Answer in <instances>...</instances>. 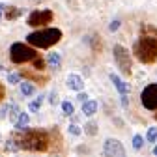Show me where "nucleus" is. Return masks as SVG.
<instances>
[{"label":"nucleus","mask_w":157,"mask_h":157,"mask_svg":"<svg viewBox=\"0 0 157 157\" xmlns=\"http://www.w3.org/2000/svg\"><path fill=\"white\" fill-rule=\"evenodd\" d=\"M118 26H120V21H112V23H110V26H109V28H110V30H112V32H114V30H118Z\"/></svg>","instance_id":"nucleus-29"},{"label":"nucleus","mask_w":157,"mask_h":157,"mask_svg":"<svg viewBox=\"0 0 157 157\" xmlns=\"http://www.w3.org/2000/svg\"><path fill=\"white\" fill-rule=\"evenodd\" d=\"M4 148H6V151H19V148H21V146L17 144L15 139H8V142H6Z\"/></svg>","instance_id":"nucleus-17"},{"label":"nucleus","mask_w":157,"mask_h":157,"mask_svg":"<svg viewBox=\"0 0 157 157\" xmlns=\"http://www.w3.org/2000/svg\"><path fill=\"white\" fill-rule=\"evenodd\" d=\"M52 21V11L51 10H43V11H34L28 17V25L30 26H45L47 23Z\"/></svg>","instance_id":"nucleus-7"},{"label":"nucleus","mask_w":157,"mask_h":157,"mask_svg":"<svg viewBox=\"0 0 157 157\" xmlns=\"http://www.w3.org/2000/svg\"><path fill=\"white\" fill-rule=\"evenodd\" d=\"M15 107H17V105H13V103H8V105H4L2 109H0V118H6V116H8V114H10V112L15 109Z\"/></svg>","instance_id":"nucleus-20"},{"label":"nucleus","mask_w":157,"mask_h":157,"mask_svg":"<svg viewBox=\"0 0 157 157\" xmlns=\"http://www.w3.org/2000/svg\"><path fill=\"white\" fill-rule=\"evenodd\" d=\"M10 58H11L13 64H25V62H30L34 58H37V52L28 45L13 43L11 49H10Z\"/></svg>","instance_id":"nucleus-4"},{"label":"nucleus","mask_w":157,"mask_h":157,"mask_svg":"<svg viewBox=\"0 0 157 157\" xmlns=\"http://www.w3.org/2000/svg\"><path fill=\"white\" fill-rule=\"evenodd\" d=\"M4 10H6V6L0 4V21H2V17H4Z\"/></svg>","instance_id":"nucleus-30"},{"label":"nucleus","mask_w":157,"mask_h":157,"mask_svg":"<svg viewBox=\"0 0 157 157\" xmlns=\"http://www.w3.org/2000/svg\"><path fill=\"white\" fill-rule=\"evenodd\" d=\"M17 142L21 148L30 151H45L49 148V135L37 129H25V135Z\"/></svg>","instance_id":"nucleus-2"},{"label":"nucleus","mask_w":157,"mask_h":157,"mask_svg":"<svg viewBox=\"0 0 157 157\" xmlns=\"http://www.w3.org/2000/svg\"><path fill=\"white\" fill-rule=\"evenodd\" d=\"M103 151H105V155H112V157H124L125 155V150H124L122 142L116 140V139H107L105 146H103Z\"/></svg>","instance_id":"nucleus-8"},{"label":"nucleus","mask_w":157,"mask_h":157,"mask_svg":"<svg viewBox=\"0 0 157 157\" xmlns=\"http://www.w3.org/2000/svg\"><path fill=\"white\" fill-rule=\"evenodd\" d=\"M62 112H64L66 116H71V114L75 112L73 103H69V101H62Z\"/></svg>","instance_id":"nucleus-19"},{"label":"nucleus","mask_w":157,"mask_h":157,"mask_svg":"<svg viewBox=\"0 0 157 157\" xmlns=\"http://www.w3.org/2000/svg\"><path fill=\"white\" fill-rule=\"evenodd\" d=\"M112 54H114L116 66L120 67V71H122L124 75H131V67H133V64H131V56H129L127 49L122 47V45H116Z\"/></svg>","instance_id":"nucleus-5"},{"label":"nucleus","mask_w":157,"mask_h":157,"mask_svg":"<svg viewBox=\"0 0 157 157\" xmlns=\"http://www.w3.org/2000/svg\"><path fill=\"white\" fill-rule=\"evenodd\" d=\"M19 114H21V110H19V109L15 107V109H13V110H11L10 114H8V118H10V122H15V120H17V116H19Z\"/></svg>","instance_id":"nucleus-26"},{"label":"nucleus","mask_w":157,"mask_h":157,"mask_svg":"<svg viewBox=\"0 0 157 157\" xmlns=\"http://www.w3.org/2000/svg\"><path fill=\"white\" fill-rule=\"evenodd\" d=\"M28 124H30L28 114H26V112H21V114L17 116V120L13 122V127H15L17 131H25V129H28Z\"/></svg>","instance_id":"nucleus-11"},{"label":"nucleus","mask_w":157,"mask_h":157,"mask_svg":"<svg viewBox=\"0 0 157 157\" xmlns=\"http://www.w3.org/2000/svg\"><path fill=\"white\" fill-rule=\"evenodd\" d=\"M110 81H112V84L116 86V90L120 92L122 95H127L129 94V86H127V82H124L118 75H114V73H110Z\"/></svg>","instance_id":"nucleus-10"},{"label":"nucleus","mask_w":157,"mask_h":157,"mask_svg":"<svg viewBox=\"0 0 157 157\" xmlns=\"http://www.w3.org/2000/svg\"><path fill=\"white\" fill-rule=\"evenodd\" d=\"M82 112L86 116H94L97 112V101H84L82 103Z\"/></svg>","instance_id":"nucleus-14"},{"label":"nucleus","mask_w":157,"mask_h":157,"mask_svg":"<svg viewBox=\"0 0 157 157\" xmlns=\"http://www.w3.org/2000/svg\"><path fill=\"white\" fill-rule=\"evenodd\" d=\"M49 103H51V105L58 103V95H56V92H51V94H49Z\"/></svg>","instance_id":"nucleus-28"},{"label":"nucleus","mask_w":157,"mask_h":157,"mask_svg":"<svg viewBox=\"0 0 157 157\" xmlns=\"http://www.w3.org/2000/svg\"><path fill=\"white\" fill-rule=\"evenodd\" d=\"M148 140L150 142H157V127H150L148 129Z\"/></svg>","instance_id":"nucleus-22"},{"label":"nucleus","mask_w":157,"mask_h":157,"mask_svg":"<svg viewBox=\"0 0 157 157\" xmlns=\"http://www.w3.org/2000/svg\"><path fill=\"white\" fill-rule=\"evenodd\" d=\"M153 155H157V142H155V146H153Z\"/></svg>","instance_id":"nucleus-31"},{"label":"nucleus","mask_w":157,"mask_h":157,"mask_svg":"<svg viewBox=\"0 0 157 157\" xmlns=\"http://www.w3.org/2000/svg\"><path fill=\"white\" fill-rule=\"evenodd\" d=\"M60 39H62V32L58 28H43V30H37V32H32L26 36V41L39 49H49V47L56 45Z\"/></svg>","instance_id":"nucleus-3"},{"label":"nucleus","mask_w":157,"mask_h":157,"mask_svg":"<svg viewBox=\"0 0 157 157\" xmlns=\"http://www.w3.org/2000/svg\"><path fill=\"white\" fill-rule=\"evenodd\" d=\"M19 15H23V10L21 8H17V6H6L4 17L8 19V21H13V19H17Z\"/></svg>","instance_id":"nucleus-12"},{"label":"nucleus","mask_w":157,"mask_h":157,"mask_svg":"<svg viewBox=\"0 0 157 157\" xmlns=\"http://www.w3.org/2000/svg\"><path fill=\"white\" fill-rule=\"evenodd\" d=\"M8 82H10V84H19V82H21V81H19V75L10 73V75H8Z\"/></svg>","instance_id":"nucleus-25"},{"label":"nucleus","mask_w":157,"mask_h":157,"mask_svg":"<svg viewBox=\"0 0 157 157\" xmlns=\"http://www.w3.org/2000/svg\"><path fill=\"white\" fill-rule=\"evenodd\" d=\"M0 97H2V90H0Z\"/></svg>","instance_id":"nucleus-32"},{"label":"nucleus","mask_w":157,"mask_h":157,"mask_svg":"<svg viewBox=\"0 0 157 157\" xmlns=\"http://www.w3.org/2000/svg\"><path fill=\"white\" fill-rule=\"evenodd\" d=\"M21 94L26 97V95H34L36 94V88H34V84H30V82H23L21 84Z\"/></svg>","instance_id":"nucleus-15"},{"label":"nucleus","mask_w":157,"mask_h":157,"mask_svg":"<svg viewBox=\"0 0 157 157\" xmlns=\"http://www.w3.org/2000/svg\"><path fill=\"white\" fill-rule=\"evenodd\" d=\"M84 133L90 135V136L97 135V124H95V122H88V124L84 125Z\"/></svg>","instance_id":"nucleus-16"},{"label":"nucleus","mask_w":157,"mask_h":157,"mask_svg":"<svg viewBox=\"0 0 157 157\" xmlns=\"http://www.w3.org/2000/svg\"><path fill=\"white\" fill-rule=\"evenodd\" d=\"M77 101H81V103H84V101H88V94L81 90V92H78V94H77Z\"/></svg>","instance_id":"nucleus-27"},{"label":"nucleus","mask_w":157,"mask_h":157,"mask_svg":"<svg viewBox=\"0 0 157 157\" xmlns=\"http://www.w3.org/2000/svg\"><path fill=\"white\" fill-rule=\"evenodd\" d=\"M140 101L148 110H157V84H150L142 95H140Z\"/></svg>","instance_id":"nucleus-6"},{"label":"nucleus","mask_w":157,"mask_h":157,"mask_svg":"<svg viewBox=\"0 0 157 157\" xmlns=\"http://www.w3.org/2000/svg\"><path fill=\"white\" fill-rule=\"evenodd\" d=\"M67 131H69V133H71L73 136H78V135H81V133H82V129H81V127H78V125H75V124H71V125L67 127Z\"/></svg>","instance_id":"nucleus-23"},{"label":"nucleus","mask_w":157,"mask_h":157,"mask_svg":"<svg viewBox=\"0 0 157 157\" xmlns=\"http://www.w3.org/2000/svg\"><path fill=\"white\" fill-rule=\"evenodd\" d=\"M135 56L142 64H153L157 60V30L153 26H144L139 41L135 43Z\"/></svg>","instance_id":"nucleus-1"},{"label":"nucleus","mask_w":157,"mask_h":157,"mask_svg":"<svg viewBox=\"0 0 157 157\" xmlns=\"http://www.w3.org/2000/svg\"><path fill=\"white\" fill-rule=\"evenodd\" d=\"M47 64H49L51 67L58 69V67H60V64H62L60 54H58V52H49V54H47Z\"/></svg>","instance_id":"nucleus-13"},{"label":"nucleus","mask_w":157,"mask_h":157,"mask_svg":"<svg viewBox=\"0 0 157 157\" xmlns=\"http://www.w3.org/2000/svg\"><path fill=\"white\" fill-rule=\"evenodd\" d=\"M142 144H144V139H142L140 135H135V136H133V148H135V150H140Z\"/></svg>","instance_id":"nucleus-21"},{"label":"nucleus","mask_w":157,"mask_h":157,"mask_svg":"<svg viewBox=\"0 0 157 157\" xmlns=\"http://www.w3.org/2000/svg\"><path fill=\"white\" fill-rule=\"evenodd\" d=\"M41 103H43V97H37L36 101H32V103L28 105V110H30V112H37L39 109H41Z\"/></svg>","instance_id":"nucleus-18"},{"label":"nucleus","mask_w":157,"mask_h":157,"mask_svg":"<svg viewBox=\"0 0 157 157\" xmlns=\"http://www.w3.org/2000/svg\"><path fill=\"white\" fill-rule=\"evenodd\" d=\"M45 67V62L41 60V58H34V69H37V71H41Z\"/></svg>","instance_id":"nucleus-24"},{"label":"nucleus","mask_w":157,"mask_h":157,"mask_svg":"<svg viewBox=\"0 0 157 157\" xmlns=\"http://www.w3.org/2000/svg\"><path fill=\"white\" fill-rule=\"evenodd\" d=\"M66 84H67V88H71V90H75V92H81V90H82V86H84V82H82V77H81V75H77V73H71V75H67V78H66Z\"/></svg>","instance_id":"nucleus-9"}]
</instances>
